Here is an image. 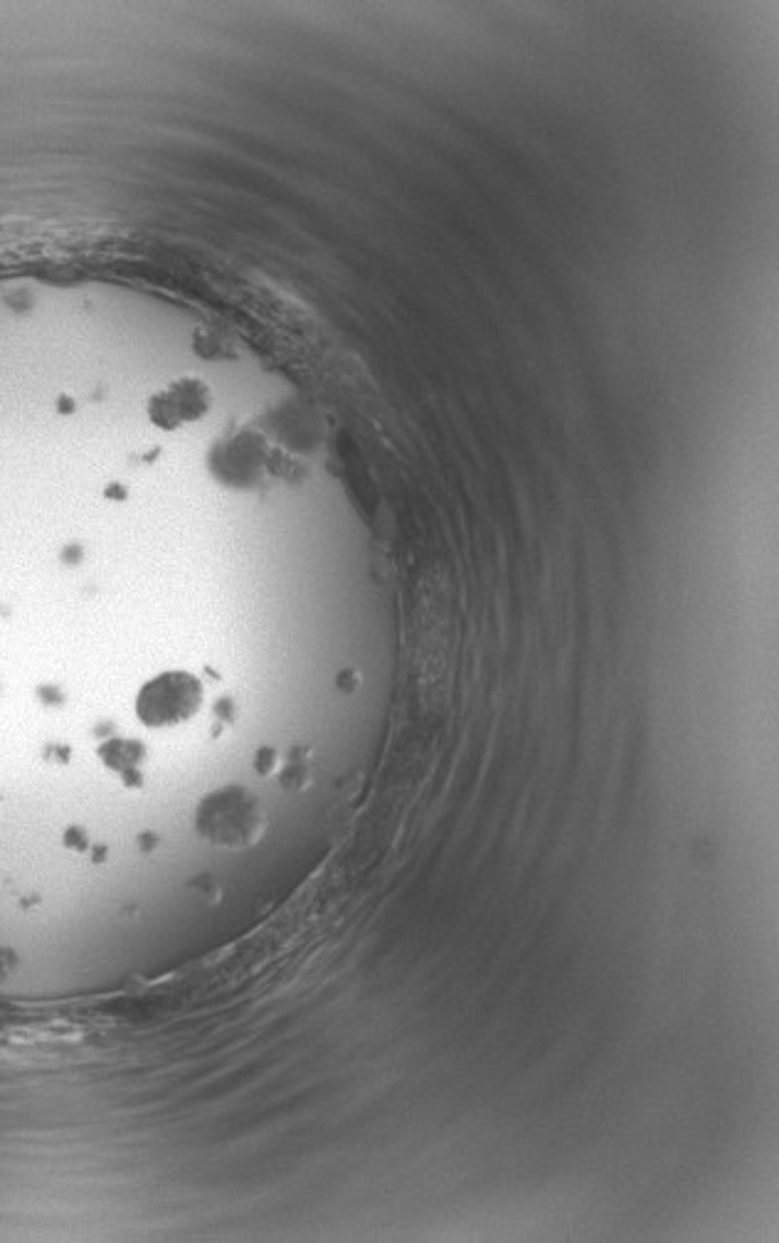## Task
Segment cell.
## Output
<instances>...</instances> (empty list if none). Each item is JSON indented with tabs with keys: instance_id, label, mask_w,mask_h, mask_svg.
Listing matches in <instances>:
<instances>
[{
	"instance_id": "6da1fadb",
	"label": "cell",
	"mask_w": 779,
	"mask_h": 1243,
	"mask_svg": "<svg viewBox=\"0 0 779 1243\" xmlns=\"http://www.w3.org/2000/svg\"><path fill=\"white\" fill-rule=\"evenodd\" d=\"M195 832L217 849H250L267 832V810L250 787H217L195 806Z\"/></svg>"
},
{
	"instance_id": "7a4b0ae2",
	"label": "cell",
	"mask_w": 779,
	"mask_h": 1243,
	"mask_svg": "<svg viewBox=\"0 0 779 1243\" xmlns=\"http://www.w3.org/2000/svg\"><path fill=\"white\" fill-rule=\"evenodd\" d=\"M205 686L190 671H164L136 694V718L151 730L178 728L203 710Z\"/></svg>"
},
{
	"instance_id": "3957f363",
	"label": "cell",
	"mask_w": 779,
	"mask_h": 1243,
	"mask_svg": "<svg viewBox=\"0 0 779 1243\" xmlns=\"http://www.w3.org/2000/svg\"><path fill=\"white\" fill-rule=\"evenodd\" d=\"M213 393L201 378H178L168 383L148 401L151 422L160 430H178V427L203 420L211 413Z\"/></svg>"
},
{
	"instance_id": "277c9868",
	"label": "cell",
	"mask_w": 779,
	"mask_h": 1243,
	"mask_svg": "<svg viewBox=\"0 0 779 1243\" xmlns=\"http://www.w3.org/2000/svg\"><path fill=\"white\" fill-rule=\"evenodd\" d=\"M99 757L104 765L111 767L117 775H121L127 785H141V780H144L141 763L146 761V748L136 743V740L113 738L99 748Z\"/></svg>"
},
{
	"instance_id": "5b68a950",
	"label": "cell",
	"mask_w": 779,
	"mask_h": 1243,
	"mask_svg": "<svg viewBox=\"0 0 779 1243\" xmlns=\"http://www.w3.org/2000/svg\"><path fill=\"white\" fill-rule=\"evenodd\" d=\"M311 777H313L311 748H307V745L291 748L287 761H284L277 770L279 785L289 792H301L311 785Z\"/></svg>"
},
{
	"instance_id": "8992f818",
	"label": "cell",
	"mask_w": 779,
	"mask_h": 1243,
	"mask_svg": "<svg viewBox=\"0 0 779 1243\" xmlns=\"http://www.w3.org/2000/svg\"><path fill=\"white\" fill-rule=\"evenodd\" d=\"M279 765H281L279 755H277V751H274V748H260V751H256L254 767L260 775H274L279 770Z\"/></svg>"
},
{
	"instance_id": "52a82bcc",
	"label": "cell",
	"mask_w": 779,
	"mask_h": 1243,
	"mask_svg": "<svg viewBox=\"0 0 779 1243\" xmlns=\"http://www.w3.org/2000/svg\"><path fill=\"white\" fill-rule=\"evenodd\" d=\"M190 888L197 891V894L205 896L207 900H217V896H220V886H217L211 876H201V879H195V881H193V884H190Z\"/></svg>"
}]
</instances>
